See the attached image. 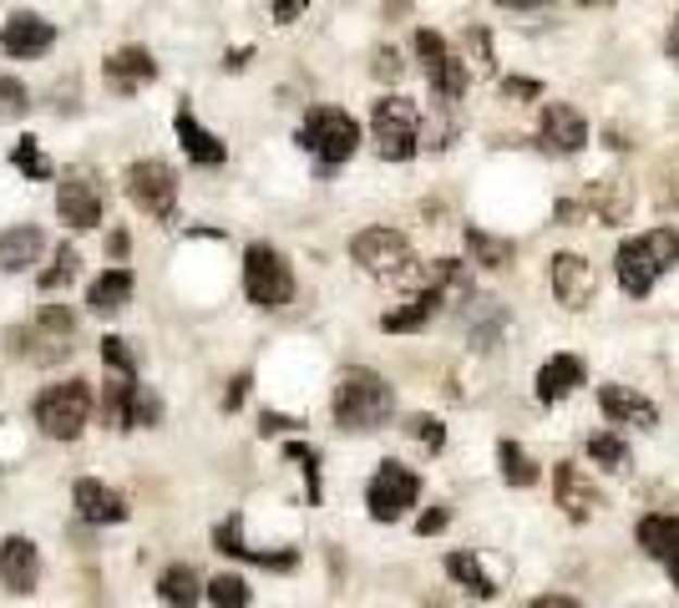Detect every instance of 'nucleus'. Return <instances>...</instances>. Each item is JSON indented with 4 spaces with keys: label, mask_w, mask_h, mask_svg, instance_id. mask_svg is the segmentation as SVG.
Instances as JSON below:
<instances>
[{
    "label": "nucleus",
    "mask_w": 679,
    "mask_h": 608,
    "mask_svg": "<svg viewBox=\"0 0 679 608\" xmlns=\"http://www.w3.org/2000/svg\"><path fill=\"white\" fill-rule=\"evenodd\" d=\"M396 415V390L375 371H345L335 386V426L340 431H381Z\"/></svg>",
    "instance_id": "f03ea898"
},
{
    "label": "nucleus",
    "mask_w": 679,
    "mask_h": 608,
    "mask_svg": "<svg viewBox=\"0 0 679 608\" xmlns=\"http://www.w3.org/2000/svg\"><path fill=\"white\" fill-rule=\"evenodd\" d=\"M51 41H57V26L41 21L36 11H15L11 21L0 26V46H5V57H15V61L41 57V51H51Z\"/></svg>",
    "instance_id": "ddd939ff"
},
{
    "label": "nucleus",
    "mask_w": 679,
    "mask_h": 608,
    "mask_svg": "<svg viewBox=\"0 0 679 608\" xmlns=\"http://www.w3.org/2000/svg\"><path fill=\"white\" fill-rule=\"evenodd\" d=\"M284 457L305 467V482H310V502H320V451H314V446H305V442H289V446H284Z\"/></svg>",
    "instance_id": "e433bc0d"
},
{
    "label": "nucleus",
    "mask_w": 679,
    "mask_h": 608,
    "mask_svg": "<svg viewBox=\"0 0 679 608\" xmlns=\"http://www.w3.org/2000/svg\"><path fill=\"white\" fill-rule=\"evenodd\" d=\"M675 264H679V234L675 228H654V234H644V238H624L619 253H614L624 295H634V299H650L654 284L665 280Z\"/></svg>",
    "instance_id": "f257e3e1"
},
{
    "label": "nucleus",
    "mask_w": 679,
    "mask_h": 608,
    "mask_svg": "<svg viewBox=\"0 0 679 608\" xmlns=\"http://www.w3.org/2000/svg\"><path fill=\"white\" fill-rule=\"evenodd\" d=\"M467 253H472V264H482V269H507L517 259L513 238H497V234H487V228H467Z\"/></svg>",
    "instance_id": "a878e982"
},
{
    "label": "nucleus",
    "mask_w": 679,
    "mask_h": 608,
    "mask_svg": "<svg viewBox=\"0 0 679 608\" xmlns=\"http://www.w3.org/2000/svg\"><path fill=\"white\" fill-rule=\"evenodd\" d=\"M553 497L573 522H589L598 507H604V492L593 487V476L578 467V461H558L553 467Z\"/></svg>",
    "instance_id": "f8f14e48"
},
{
    "label": "nucleus",
    "mask_w": 679,
    "mask_h": 608,
    "mask_svg": "<svg viewBox=\"0 0 679 608\" xmlns=\"http://www.w3.org/2000/svg\"><path fill=\"white\" fill-rule=\"evenodd\" d=\"M173 127H177V142H183V152H188V158H193L198 167H219L223 158H229V148H223L219 137L208 133L203 122L193 117V107H188V102H177Z\"/></svg>",
    "instance_id": "a211bd4d"
},
{
    "label": "nucleus",
    "mask_w": 679,
    "mask_h": 608,
    "mask_svg": "<svg viewBox=\"0 0 679 608\" xmlns=\"http://www.w3.org/2000/svg\"><path fill=\"white\" fill-rule=\"evenodd\" d=\"M102 76L112 91L133 97L137 87H148L152 76H158V61H152V51H143V46H118V51L102 61Z\"/></svg>",
    "instance_id": "4468645a"
},
{
    "label": "nucleus",
    "mask_w": 679,
    "mask_h": 608,
    "mask_svg": "<svg viewBox=\"0 0 679 608\" xmlns=\"http://www.w3.org/2000/svg\"><path fill=\"white\" fill-rule=\"evenodd\" d=\"M598 406L614 426H659V406L634 386H598Z\"/></svg>",
    "instance_id": "f3484780"
},
{
    "label": "nucleus",
    "mask_w": 679,
    "mask_h": 608,
    "mask_svg": "<svg viewBox=\"0 0 679 608\" xmlns=\"http://www.w3.org/2000/svg\"><path fill=\"white\" fill-rule=\"evenodd\" d=\"M57 213L72 223V228H97V223H102V194H97V183H87V178L57 183Z\"/></svg>",
    "instance_id": "6ab92c4d"
},
{
    "label": "nucleus",
    "mask_w": 679,
    "mask_h": 608,
    "mask_svg": "<svg viewBox=\"0 0 679 608\" xmlns=\"http://www.w3.org/2000/svg\"><path fill=\"white\" fill-rule=\"evenodd\" d=\"M107 249H112V253L122 259V253H127V234H112V238H107Z\"/></svg>",
    "instance_id": "603ef678"
},
{
    "label": "nucleus",
    "mask_w": 679,
    "mask_h": 608,
    "mask_svg": "<svg viewBox=\"0 0 679 608\" xmlns=\"http://www.w3.org/2000/svg\"><path fill=\"white\" fill-rule=\"evenodd\" d=\"M497 467H503V476L513 487H532V482H538V461L517 442H497Z\"/></svg>",
    "instance_id": "c85d7f7f"
},
{
    "label": "nucleus",
    "mask_w": 679,
    "mask_h": 608,
    "mask_svg": "<svg viewBox=\"0 0 679 608\" xmlns=\"http://www.w3.org/2000/svg\"><path fill=\"white\" fill-rule=\"evenodd\" d=\"M528 608H578V598H568V594H543V598H532Z\"/></svg>",
    "instance_id": "09e8293b"
},
{
    "label": "nucleus",
    "mask_w": 679,
    "mask_h": 608,
    "mask_svg": "<svg viewBox=\"0 0 679 608\" xmlns=\"http://www.w3.org/2000/svg\"><path fill=\"white\" fill-rule=\"evenodd\" d=\"M289 426H299V421H289V415H280V411L259 415V431H264V436H280V431H289Z\"/></svg>",
    "instance_id": "49530a36"
},
{
    "label": "nucleus",
    "mask_w": 679,
    "mask_h": 608,
    "mask_svg": "<svg viewBox=\"0 0 679 608\" xmlns=\"http://www.w3.org/2000/svg\"><path fill=\"white\" fill-rule=\"evenodd\" d=\"M406 436L421 442L427 451H442V446H446V426L436 421V415H411V421H406Z\"/></svg>",
    "instance_id": "c9c22d12"
},
{
    "label": "nucleus",
    "mask_w": 679,
    "mask_h": 608,
    "mask_svg": "<svg viewBox=\"0 0 679 608\" xmlns=\"http://www.w3.org/2000/svg\"><path fill=\"white\" fill-rule=\"evenodd\" d=\"M503 11H547V0H497Z\"/></svg>",
    "instance_id": "8fccbe9b"
},
{
    "label": "nucleus",
    "mask_w": 679,
    "mask_h": 608,
    "mask_svg": "<svg viewBox=\"0 0 679 608\" xmlns=\"http://www.w3.org/2000/svg\"><path fill=\"white\" fill-rule=\"evenodd\" d=\"M305 5H310V0H274V21H280V26H289V21H299V15H305Z\"/></svg>",
    "instance_id": "c03bdc74"
},
{
    "label": "nucleus",
    "mask_w": 679,
    "mask_h": 608,
    "mask_svg": "<svg viewBox=\"0 0 679 608\" xmlns=\"http://www.w3.org/2000/svg\"><path fill=\"white\" fill-rule=\"evenodd\" d=\"M91 421V386L87 381H61L36 396V426L57 442H76Z\"/></svg>",
    "instance_id": "423d86ee"
},
{
    "label": "nucleus",
    "mask_w": 679,
    "mask_h": 608,
    "mask_svg": "<svg viewBox=\"0 0 679 608\" xmlns=\"http://www.w3.org/2000/svg\"><path fill=\"white\" fill-rule=\"evenodd\" d=\"M203 594H208V588L198 583V573H193L188 563L163 568V579H158V598H163L168 608H193V604H198Z\"/></svg>",
    "instance_id": "393cba45"
},
{
    "label": "nucleus",
    "mask_w": 679,
    "mask_h": 608,
    "mask_svg": "<svg viewBox=\"0 0 679 608\" xmlns=\"http://www.w3.org/2000/svg\"><path fill=\"white\" fill-rule=\"evenodd\" d=\"M350 259L370 274H406L411 264V244L400 228H360L350 238Z\"/></svg>",
    "instance_id": "9d476101"
},
{
    "label": "nucleus",
    "mask_w": 679,
    "mask_h": 608,
    "mask_svg": "<svg viewBox=\"0 0 679 608\" xmlns=\"http://www.w3.org/2000/svg\"><path fill=\"white\" fill-rule=\"evenodd\" d=\"M370 133H375V152L385 163H406L421 148V112L411 97H381L370 112Z\"/></svg>",
    "instance_id": "39448f33"
},
{
    "label": "nucleus",
    "mask_w": 679,
    "mask_h": 608,
    "mask_svg": "<svg viewBox=\"0 0 679 608\" xmlns=\"http://www.w3.org/2000/svg\"><path fill=\"white\" fill-rule=\"evenodd\" d=\"M127 299H133V269H107V274H97V284L87 289L91 314H118Z\"/></svg>",
    "instance_id": "b1692460"
},
{
    "label": "nucleus",
    "mask_w": 679,
    "mask_h": 608,
    "mask_svg": "<svg viewBox=\"0 0 679 608\" xmlns=\"http://www.w3.org/2000/svg\"><path fill=\"white\" fill-rule=\"evenodd\" d=\"M665 568H669V583H675V588H679V558H669Z\"/></svg>",
    "instance_id": "864d4df0"
},
{
    "label": "nucleus",
    "mask_w": 679,
    "mask_h": 608,
    "mask_svg": "<svg viewBox=\"0 0 679 608\" xmlns=\"http://www.w3.org/2000/svg\"><path fill=\"white\" fill-rule=\"evenodd\" d=\"M665 51H669V61L679 66V15H675V26H669V41H665Z\"/></svg>",
    "instance_id": "3c124183"
},
{
    "label": "nucleus",
    "mask_w": 679,
    "mask_h": 608,
    "mask_svg": "<svg viewBox=\"0 0 679 608\" xmlns=\"http://www.w3.org/2000/svg\"><path fill=\"white\" fill-rule=\"evenodd\" d=\"M127 198H133L143 213H152L158 223H173L177 219V173L158 158L148 163H133L127 167Z\"/></svg>",
    "instance_id": "6e6552de"
},
{
    "label": "nucleus",
    "mask_w": 679,
    "mask_h": 608,
    "mask_svg": "<svg viewBox=\"0 0 679 608\" xmlns=\"http://www.w3.org/2000/svg\"><path fill=\"white\" fill-rule=\"evenodd\" d=\"M446 522H452V512H446V507H431V512H421V522H416V533L421 537H436L446 528Z\"/></svg>",
    "instance_id": "79ce46f5"
},
{
    "label": "nucleus",
    "mask_w": 679,
    "mask_h": 608,
    "mask_svg": "<svg viewBox=\"0 0 679 608\" xmlns=\"http://www.w3.org/2000/svg\"><path fill=\"white\" fill-rule=\"evenodd\" d=\"M639 548L650 558H679V512H650L639 518Z\"/></svg>",
    "instance_id": "5701e85b"
},
{
    "label": "nucleus",
    "mask_w": 679,
    "mask_h": 608,
    "mask_svg": "<svg viewBox=\"0 0 679 608\" xmlns=\"http://www.w3.org/2000/svg\"><path fill=\"white\" fill-rule=\"evenodd\" d=\"M208 604L213 608H249V583L238 579V573H219V579L208 583Z\"/></svg>",
    "instance_id": "7c9ffc66"
},
{
    "label": "nucleus",
    "mask_w": 679,
    "mask_h": 608,
    "mask_svg": "<svg viewBox=\"0 0 679 608\" xmlns=\"http://www.w3.org/2000/svg\"><path fill=\"white\" fill-rule=\"evenodd\" d=\"M244 295L259 310H284L295 299V269L274 244H249V253H244Z\"/></svg>",
    "instance_id": "20e7f679"
},
{
    "label": "nucleus",
    "mask_w": 679,
    "mask_h": 608,
    "mask_svg": "<svg viewBox=\"0 0 679 608\" xmlns=\"http://www.w3.org/2000/svg\"><path fill=\"white\" fill-rule=\"evenodd\" d=\"M158 415H163V401H158L148 386H137V396H133V426H158Z\"/></svg>",
    "instance_id": "58836bf2"
},
{
    "label": "nucleus",
    "mask_w": 679,
    "mask_h": 608,
    "mask_svg": "<svg viewBox=\"0 0 679 608\" xmlns=\"http://www.w3.org/2000/svg\"><path fill=\"white\" fill-rule=\"evenodd\" d=\"M102 360L112 365V371L127 375V381H137V356L127 350V340H122V335H107V340H102Z\"/></svg>",
    "instance_id": "4c0bfd02"
},
{
    "label": "nucleus",
    "mask_w": 679,
    "mask_h": 608,
    "mask_svg": "<svg viewBox=\"0 0 679 608\" xmlns=\"http://www.w3.org/2000/svg\"><path fill=\"white\" fill-rule=\"evenodd\" d=\"M589 457L598 461V467H608V472H624V467H629V442H624L619 431H593Z\"/></svg>",
    "instance_id": "c756f323"
},
{
    "label": "nucleus",
    "mask_w": 679,
    "mask_h": 608,
    "mask_svg": "<svg viewBox=\"0 0 679 608\" xmlns=\"http://www.w3.org/2000/svg\"><path fill=\"white\" fill-rule=\"evenodd\" d=\"M547 280H553V295H558L563 310H589L593 295H598V274L583 253H553Z\"/></svg>",
    "instance_id": "9b49d317"
},
{
    "label": "nucleus",
    "mask_w": 679,
    "mask_h": 608,
    "mask_svg": "<svg viewBox=\"0 0 679 608\" xmlns=\"http://www.w3.org/2000/svg\"><path fill=\"white\" fill-rule=\"evenodd\" d=\"M416 57H421V66H427V82L436 97H446V102H457L461 91L472 87V72H467V61L452 51V46L436 36V30H416Z\"/></svg>",
    "instance_id": "1a4fd4ad"
},
{
    "label": "nucleus",
    "mask_w": 679,
    "mask_h": 608,
    "mask_svg": "<svg viewBox=\"0 0 679 608\" xmlns=\"http://www.w3.org/2000/svg\"><path fill=\"white\" fill-rule=\"evenodd\" d=\"M583 381H589L583 360H578V356H553L543 371H538V401H543V406L568 401V396H573Z\"/></svg>",
    "instance_id": "412c9836"
},
{
    "label": "nucleus",
    "mask_w": 679,
    "mask_h": 608,
    "mask_svg": "<svg viewBox=\"0 0 679 608\" xmlns=\"http://www.w3.org/2000/svg\"><path fill=\"white\" fill-rule=\"evenodd\" d=\"M133 396H137V381H122V386L107 390L102 411H107V421H112L118 431H133Z\"/></svg>",
    "instance_id": "2f4dec72"
},
{
    "label": "nucleus",
    "mask_w": 679,
    "mask_h": 608,
    "mask_svg": "<svg viewBox=\"0 0 679 608\" xmlns=\"http://www.w3.org/2000/svg\"><path fill=\"white\" fill-rule=\"evenodd\" d=\"M442 310V299L431 295V289H421V295L406 305V310H391L381 320V330H391V335H411V330H421V325H431V314Z\"/></svg>",
    "instance_id": "bb28decb"
},
{
    "label": "nucleus",
    "mask_w": 679,
    "mask_h": 608,
    "mask_svg": "<svg viewBox=\"0 0 679 608\" xmlns=\"http://www.w3.org/2000/svg\"><path fill=\"white\" fill-rule=\"evenodd\" d=\"M375 76H381V82H396V76H400V57L391 51V46L375 51Z\"/></svg>",
    "instance_id": "37998d69"
},
{
    "label": "nucleus",
    "mask_w": 679,
    "mask_h": 608,
    "mask_svg": "<svg viewBox=\"0 0 679 608\" xmlns=\"http://www.w3.org/2000/svg\"><path fill=\"white\" fill-rule=\"evenodd\" d=\"M72 274H76V249H72V244H61L57 264L41 269V289H46V295H51V289H66V284H72Z\"/></svg>",
    "instance_id": "72a5a7b5"
},
{
    "label": "nucleus",
    "mask_w": 679,
    "mask_h": 608,
    "mask_svg": "<svg viewBox=\"0 0 679 608\" xmlns=\"http://www.w3.org/2000/svg\"><path fill=\"white\" fill-rule=\"evenodd\" d=\"M416 497H421V476L411 467H400V461H381L366 487V507L375 522L406 518V507H416Z\"/></svg>",
    "instance_id": "0eeeda50"
},
{
    "label": "nucleus",
    "mask_w": 679,
    "mask_h": 608,
    "mask_svg": "<svg viewBox=\"0 0 679 608\" xmlns=\"http://www.w3.org/2000/svg\"><path fill=\"white\" fill-rule=\"evenodd\" d=\"M543 148H553V152H583L589 148V122H583L578 107H568V102L543 107Z\"/></svg>",
    "instance_id": "dca6fc26"
},
{
    "label": "nucleus",
    "mask_w": 679,
    "mask_h": 608,
    "mask_svg": "<svg viewBox=\"0 0 679 608\" xmlns=\"http://www.w3.org/2000/svg\"><path fill=\"white\" fill-rule=\"evenodd\" d=\"M41 330H46V335H72V310L51 305V310L41 314Z\"/></svg>",
    "instance_id": "a19ab883"
},
{
    "label": "nucleus",
    "mask_w": 679,
    "mask_h": 608,
    "mask_svg": "<svg viewBox=\"0 0 679 608\" xmlns=\"http://www.w3.org/2000/svg\"><path fill=\"white\" fill-rule=\"evenodd\" d=\"M41 249H46L41 228H30V223L5 228V234H0V274H21V269H30L36 259H41Z\"/></svg>",
    "instance_id": "4be33fe9"
},
{
    "label": "nucleus",
    "mask_w": 679,
    "mask_h": 608,
    "mask_svg": "<svg viewBox=\"0 0 679 608\" xmlns=\"http://www.w3.org/2000/svg\"><path fill=\"white\" fill-rule=\"evenodd\" d=\"M0 583L11 594H30L41 583V553H36L30 537H5L0 543Z\"/></svg>",
    "instance_id": "2eb2a0df"
},
{
    "label": "nucleus",
    "mask_w": 679,
    "mask_h": 608,
    "mask_svg": "<svg viewBox=\"0 0 679 608\" xmlns=\"http://www.w3.org/2000/svg\"><path fill=\"white\" fill-rule=\"evenodd\" d=\"M213 548L229 553V558H254V548H244V518H238V512L213 528Z\"/></svg>",
    "instance_id": "473e14b6"
},
{
    "label": "nucleus",
    "mask_w": 679,
    "mask_h": 608,
    "mask_svg": "<svg viewBox=\"0 0 679 608\" xmlns=\"http://www.w3.org/2000/svg\"><path fill=\"white\" fill-rule=\"evenodd\" d=\"M72 502H76V512H82L87 522H127V502H122L107 482H97V476H82V482H76Z\"/></svg>",
    "instance_id": "aec40b11"
},
{
    "label": "nucleus",
    "mask_w": 679,
    "mask_h": 608,
    "mask_svg": "<svg viewBox=\"0 0 679 608\" xmlns=\"http://www.w3.org/2000/svg\"><path fill=\"white\" fill-rule=\"evenodd\" d=\"M0 102L11 107V112H26V87H21V82H15V76H0Z\"/></svg>",
    "instance_id": "ea45409f"
},
{
    "label": "nucleus",
    "mask_w": 679,
    "mask_h": 608,
    "mask_svg": "<svg viewBox=\"0 0 679 608\" xmlns=\"http://www.w3.org/2000/svg\"><path fill=\"white\" fill-rule=\"evenodd\" d=\"M244 396H249V375H234V386H229V396H223V411H238Z\"/></svg>",
    "instance_id": "de8ad7c7"
},
{
    "label": "nucleus",
    "mask_w": 679,
    "mask_h": 608,
    "mask_svg": "<svg viewBox=\"0 0 679 608\" xmlns=\"http://www.w3.org/2000/svg\"><path fill=\"white\" fill-rule=\"evenodd\" d=\"M446 573L467 588V594H477V598H497V583L482 573V563H477L472 553H446Z\"/></svg>",
    "instance_id": "cd10ccee"
},
{
    "label": "nucleus",
    "mask_w": 679,
    "mask_h": 608,
    "mask_svg": "<svg viewBox=\"0 0 679 608\" xmlns=\"http://www.w3.org/2000/svg\"><path fill=\"white\" fill-rule=\"evenodd\" d=\"M299 148L310 152L320 173H335L340 163H350L355 148H360V122L340 107H310V117L299 122Z\"/></svg>",
    "instance_id": "7ed1b4c3"
},
{
    "label": "nucleus",
    "mask_w": 679,
    "mask_h": 608,
    "mask_svg": "<svg viewBox=\"0 0 679 608\" xmlns=\"http://www.w3.org/2000/svg\"><path fill=\"white\" fill-rule=\"evenodd\" d=\"M15 167H21L26 178H36V183H46V178H51V163L41 158V148H36V137H21V142H15Z\"/></svg>",
    "instance_id": "f704fd0d"
},
{
    "label": "nucleus",
    "mask_w": 679,
    "mask_h": 608,
    "mask_svg": "<svg viewBox=\"0 0 679 608\" xmlns=\"http://www.w3.org/2000/svg\"><path fill=\"white\" fill-rule=\"evenodd\" d=\"M503 91H507V97H543V87H538V82H528V76H507Z\"/></svg>",
    "instance_id": "a18cd8bd"
}]
</instances>
